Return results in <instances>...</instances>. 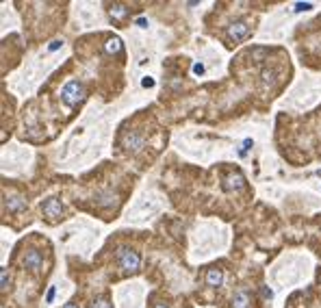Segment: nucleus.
Segmentation results:
<instances>
[{"label":"nucleus","instance_id":"nucleus-1","mask_svg":"<svg viewBox=\"0 0 321 308\" xmlns=\"http://www.w3.org/2000/svg\"><path fill=\"white\" fill-rule=\"evenodd\" d=\"M61 100L66 102L70 109L78 107V104L85 100V87L80 85L78 80H70V83H66V87L61 89Z\"/></svg>","mask_w":321,"mask_h":308},{"label":"nucleus","instance_id":"nucleus-2","mask_svg":"<svg viewBox=\"0 0 321 308\" xmlns=\"http://www.w3.org/2000/svg\"><path fill=\"white\" fill-rule=\"evenodd\" d=\"M117 261H119V267H122L124 271H139V267H141V256L131 248L119 250Z\"/></svg>","mask_w":321,"mask_h":308},{"label":"nucleus","instance_id":"nucleus-3","mask_svg":"<svg viewBox=\"0 0 321 308\" xmlns=\"http://www.w3.org/2000/svg\"><path fill=\"white\" fill-rule=\"evenodd\" d=\"M247 35H250V22H247V20H237V22H232L228 26V39L232 44L243 42Z\"/></svg>","mask_w":321,"mask_h":308},{"label":"nucleus","instance_id":"nucleus-4","mask_svg":"<svg viewBox=\"0 0 321 308\" xmlns=\"http://www.w3.org/2000/svg\"><path fill=\"white\" fill-rule=\"evenodd\" d=\"M42 213L50 222H59L61 215H63V206H61V202L57 198H48L44 204H42Z\"/></svg>","mask_w":321,"mask_h":308},{"label":"nucleus","instance_id":"nucleus-5","mask_svg":"<svg viewBox=\"0 0 321 308\" xmlns=\"http://www.w3.org/2000/svg\"><path fill=\"white\" fill-rule=\"evenodd\" d=\"M22 265L26 267V269H30V271H39V269H42V265H44V258H42V254H39L37 250H28V252H24V256H22Z\"/></svg>","mask_w":321,"mask_h":308},{"label":"nucleus","instance_id":"nucleus-6","mask_svg":"<svg viewBox=\"0 0 321 308\" xmlns=\"http://www.w3.org/2000/svg\"><path fill=\"white\" fill-rule=\"evenodd\" d=\"M245 184V178L241 172H230L226 178H223V189L226 191H239Z\"/></svg>","mask_w":321,"mask_h":308},{"label":"nucleus","instance_id":"nucleus-7","mask_svg":"<svg viewBox=\"0 0 321 308\" xmlns=\"http://www.w3.org/2000/svg\"><path fill=\"white\" fill-rule=\"evenodd\" d=\"M143 145H146V139H143V135H139V133H128L124 137V148L126 150L137 152V150L143 148Z\"/></svg>","mask_w":321,"mask_h":308},{"label":"nucleus","instance_id":"nucleus-8","mask_svg":"<svg viewBox=\"0 0 321 308\" xmlns=\"http://www.w3.org/2000/svg\"><path fill=\"white\" fill-rule=\"evenodd\" d=\"M5 208L9 210V213H22L24 208H26V200L22 196H7L5 198Z\"/></svg>","mask_w":321,"mask_h":308},{"label":"nucleus","instance_id":"nucleus-9","mask_svg":"<svg viewBox=\"0 0 321 308\" xmlns=\"http://www.w3.org/2000/svg\"><path fill=\"white\" fill-rule=\"evenodd\" d=\"M128 13H131V9H128L126 5L115 3V5L109 7V15H111V20H115V22H124L128 18Z\"/></svg>","mask_w":321,"mask_h":308},{"label":"nucleus","instance_id":"nucleus-10","mask_svg":"<svg viewBox=\"0 0 321 308\" xmlns=\"http://www.w3.org/2000/svg\"><path fill=\"white\" fill-rule=\"evenodd\" d=\"M206 285L208 287H221L223 285V271L217 269V267H211L206 271Z\"/></svg>","mask_w":321,"mask_h":308},{"label":"nucleus","instance_id":"nucleus-11","mask_svg":"<svg viewBox=\"0 0 321 308\" xmlns=\"http://www.w3.org/2000/svg\"><path fill=\"white\" fill-rule=\"evenodd\" d=\"M252 297L247 291H237L235 297H232V308H250Z\"/></svg>","mask_w":321,"mask_h":308},{"label":"nucleus","instance_id":"nucleus-12","mask_svg":"<svg viewBox=\"0 0 321 308\" xmlns=\"http://www.w3.org/2000/svg\"><path fill=\"white\" fill-rule=\"evenodd\" d=\"M122 39H119V37H109L107 39V44H104V50H107L109 54H119V52H122Z\"/></svg>","mask_w":321,"mask_h":308},{"label":"nucleus","instance_id":"nucleus-13","mask_svg":"<svg viewBox=\"0 0 321 308\" xmlns=\"http://www.w3.org/2000/svg\"><path fill=\"white\" fill-rule=\"evenodd\" d=\"M113 200H115V196H111V193H100V196H98V202L102 206H111V204H113Z\"/></svg>","mask_w":321,"mask_h":308},{"label":"nucleus","instance_id":"nucleus-14","mask_svg":"<svg viewBox=\"0 0 321 308\" xmlns=\"http://www.w3.org/2000/svg\"><path fill=\"white\" fill-rule=\"evenodd\" d=\"M91 308H113V306H111V302H109V297H98V299H95V302L91 304Z\"/></svg>","mask_w":321,"mask_h":308},{"label":"nucleus","instance_id":"nucleus-15","mask_svg":"<svg viewBox=\"0 0 321 308\" xmlns=\"http://www.w3.org/2000/svg\"><path fill=\"white\" fill-rule=\"evenodd\" d=\"M252 145H254V141H252V139H245V141H243V145H241V148H239V157H245V154H247V150H250Z\"/></svg>","mask_w":321,"mask_h":308},{"label":"nucleus","instance_id":"nucleus-16","mask_svg":"<svg viewBox=\"0 0 321 308\" xmlns=\"http://www.w3.org/2000/svg\"><path fill=\"white\" fill-rule=\"evenodd\" d=\"M0 282H3V291L9 289V271H7V269L0 271Z\"/></svg>","mask_w":321,"mask_h":308},{"label":"nucleus","instance_id":"nucleus-17","mask_svg":"<svg viewBox=\"0 0 321 308\" xmlns=\"http://www.w3.org/2000/svg\"><path fill=\"white\" fill-rule=\"evenodd\" d=\"M312 9V3H295V11H308Z\"/></svg>","mask_w":321,"mask_h":308},{"label":"nucleus","instance_id":"nucleus-18","mask_svg":"<svg viewBox=\"0 0 321 308\" xmlns=\"http://www.w3.org/2000/svg\"><path fill=\"white\" fill-rule=\"evenodd\" d=\"M61 46H63V42H61V39H54V42H50V46H48V50H50V52H54V50H59Z\"/></svg>","mask_w":321,"mask_h":308},{"label":"nucleus","instance_id":"nucleus-19","mask_svg":"<svg viewBox=\"0 0 321 308\" xmlns=\"http://www.w3.org/2000/svg\"><path fill=\"white\" fill-rule=\"evenodd\" d=\"M141 85L146 87V89H150V87H154V78H150V76H143L141 78Z\"/></svg>","mask_w":321,"mask_h":308},{"label":"nucleus","instance_id":"nucleus-20","mask_svg":"<svg viewBox=\"0 0 321 308\" xmlns=\"http://www.w3.org/2000/svg\"><path fill=\"white\" fill-rule=\"evenodd\" d=\"M194 74L196 76H202L204 74V66H202V63H194Z\"/></svg>","mask_w":321,"mask_h":308},{"label":"nucleus","instance_id":"nucleus-21","mask_svg":"<svg viewBox=\"0 0 321 308\" xmlns=\"http://www.w3.org/2000/svg\"><path fill=\"white\" fill-rule=\"evenodd\" d=\"M274 76H276V72H269V70L263 72V78H265V80H274Z\"/></svg>","mask_w":321,"mask_h":308},{"label":"nucleus","instance_id":"nucleus-22","mask_svg":"<svg viewBox=\"0 0 321 308\" xmlns=\"http://www.w3.org/2000/svg\"><path fill=\"white\" fill-rule=\"evenodd\" d=\"M52 299H54V287H50V291H48V295H46V302L48 304H50Z\"/></svg>","mask_w":321,"mask_h":308},{"label":"nucleus","instance_id":"nucleus-23","mask_svg":"<svg viewBox=\"0 0 321 308\" xmlns=\"http://www.w3.org/2000/svg\"><path fill=\"white\" fill-rule=\"evenodd\" d=\"M137 26H141V28H148V20H146V18H137Z\"/></svg>","mask_w":321,"mask_h":308},{"label":"nucleus","instance_id":"nucleus-24","mask_svg":"<svg viewBox=\"0 0 321 308\" xmlns=\"http://www.w3.org/2000/svg\"><path fill=\"white\" fill-rule=\"evenodd\" d=\"M271 295H274V293H271V289L265 287V289H263V297H269V299H271Z\"/></svg>","mask_w":321,"mask_h":308},{"label":"nucleus","instance_id":"nucleus-25","mask_svg":"<svg viewBox=\"0 0 321 308\" xmlns=\"http://www.w3.org/2000/svg\"><path fill=\"white\" fill-rule=\"evenodd\" d=\"M154 308H170V306H167V304H156Z\"/></svg>","mask_w":321,"mask_h":308},{"label":"nucleus","instance_id":"nucleus-26","mask_svg":"<svg viewBox=\"0 0 321 308\" xmlns=\"http://www.w3.org/2000/svg\"><path fill=\"white\" fill-rule=\"evenodd\" d=\"M63 308H78V306H76V304H66Z\"/></svg>","mask_w":321,"mask_h":308}]
</instances>
